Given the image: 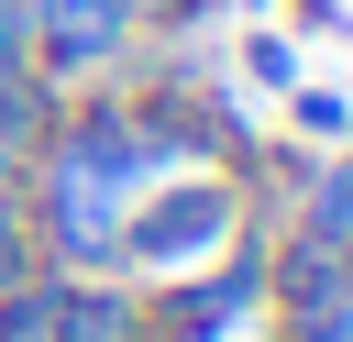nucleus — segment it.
I'll list each match as a JSON object with an SVG mask.
<instances>
[{"instance_id": "f257e3e1", "label": "nucleus", "mask_w": 353, "mask_h": 342, "mask_svg": "<svg viewBox=\"0 0 353 342\" xmlns=\"http://www.w3.org/2000/svg\"><path fill=\"white\" fill-rule=\"evenodd\" d=\"M243 232H254V199H243V177H232V165H165V177L121 210V276L165 287V276H188V265L232 254Z\"/></svg>"}, {"instance_id": "f03ea898", "label": "nucleus", "mask_w": 353, "mask_h": 342, "mask_svg": "<svg viewBox=\"0 0 353 342\" xmlns=\"http://www.w3.org/2000/svg\"><path fill=\"white\" fill-rule=\"evenodd\" d=\"M265 342H353V254L276 221L265 232Z\"/></svg>"}, {"instance_id": "7ed1b4c3", "label": "nucleus", "mask_w": 353, "mask_h": 342, "mask_svg": "<svg viewBox=\"0 0 353 342\" xmlns=\"http://www.w3.org/2000/svg\"><path fill=\"white\" fill-rule=\"evenodd\" d=\"M254 309H265V221H254L232 254H210V265H188V276H165V287H143L154 342H232Z\"/></svg>"}, {"instance_id": "20e7f679", "label": "nucleus", "mask_w": 353, "mask_h": 342, "mask_svg": "<svg viewBox=\"0 0 353 342\" xmlns=\"http://www.w3.org/2000/svg\"><path fill=\"white\" fill-rule=\"evenodd\" d=\"M33 22V66L55 88H88V77H121L132 44H143V11L132 0H22Z\"/></svg>"}, {"instance_id": "39448f33", "label": "nucleus", "mask_w": 353, "mask_h": 342, "mask_svg": "<svg viewBox=\"0 0 353 342\" xmlns=\"http://www.w3.org/2000/svg\"><path fill=\"white\" fill-rule=\"evenodd\" d=\"M55 110H66V88H55L44 66L0 77V188H22V177H33V154L55 143Z\"/></svg>"}, {"instance_id": "423d86ee", "label": "nucleus", "mask_w": 353, "mask_h": 342, "mask_svg": "<svg viewBox=\"0 0 353 342\" xmlns=\"http://www.w3.org/2000/svg\"><path fill=\"white\" fill-rule=\"evenodd\" d=\"M66 342H154L143 320V276H66Z\"/></svg>"}, {"instance_id": "0eeeda50", "label": "nucleus", "mask_w": 353, "mask_h": 342, "mask_svg": "<svg viewBox=\"0 0 353 342\" xmlns=\"http://www.w3.org/2000/svg\"><path fill=\"white\" fill-rule=\"evenodd\" d=\"M287 221L353 254V143H331V154H309V177H298V199H287Z\"/></svg>"}, {"instance_id": "6e6552de", "label": "nucleus", "mask_w": 353, "mask_h": 342, "mask_svg": "<svg viewBox=\"0 0 353 342\" xmlns=\"http://www.w3.org/2000/svg\"><path fill=\"white\" fill-rule=\"evenodd\" d=\"M0 342H66V276L33 265L11 298H0Z\"/></svg>"}, {"instance_id": "1a4fd4ad", "label": "nucleus", "mask_w": 353, "mask_h": 342, "mask_svg": "<svg viewBox=\"0 0 353 342\" xmlns=\"http://www.w3.org/2000/svg\"><path fill=\"white\" fill-rule=\"evenodd\" d=\"M232 77H243V88H265V99H287V88L309 77V55H298V33H287V22H254V33H243V55H232Z\"/></svg>"}, {"instance_id": "9d476101", "label": "nucleus", "mask_w": 353, "mask_h": 342, "mask_svg": "<svg viewBox=\"0 0 353 342\" xmlns=\"http://www.w3.org/2000/svg\"><path fill=\"white\" fill-rule=\"evenodd\" d=\"M287 121H298V143H353V88H320V77H298L287 88Z\"/></svg>"}, {"instance_id": "9b49d317", "label": "nucleus", "mask_w": 353, "mask_h": 342, "mask_svg": "<svg viewBox=\"0 0 353 342\" xmlns=\"http://www.w3.org/2000/svg\"><path fill=\"white\" fill-rule=\"evenodd\" d=\"M44 254H33V210H22V188H0V298L33 276Z\"/></svg>"}, {"instance_id": "f8f14e48", "label": "nucleus", "mask_w": 353, "mask_h": 342, "mask_svg": "<svg viewBox=\"0 0 353 342\" xmlns=\"http://www.w3.org/2000/svg\"><path fill=\"white\" fill-rule=\"evenodd\" d=\"M143 11V33H210L221 11H243V0H132Z\"/></svg>"}, {"instance_id": "ddd939ff", "label": "nucleus", "mask_w": 353, "mask_h": 342, "mask_svg": "<svg viewBox=\"0 0 353 342\" xmlns=\"http://www.w3.org/2000/svg\"><path fill=\"white\" fill-rule=\"evenodd\" d=\"M287 33H298V44H309V33H320V44H353V0H287Z\"/></svg>"}, {"instance_id": "4468645a", "label": "nucleus", "mask_w": 353, "mask_h": 342, "mask_svg": "<svg viewBox=\"0 0 353 342\" xmlns=\"http://www.w3.org/2000/svg\"><path fill=\"white\" fill-rule=\"evenodd\" d=\"M33 66V22H22V0H0V77H22Z\"/></svg>"}]
</instances>
